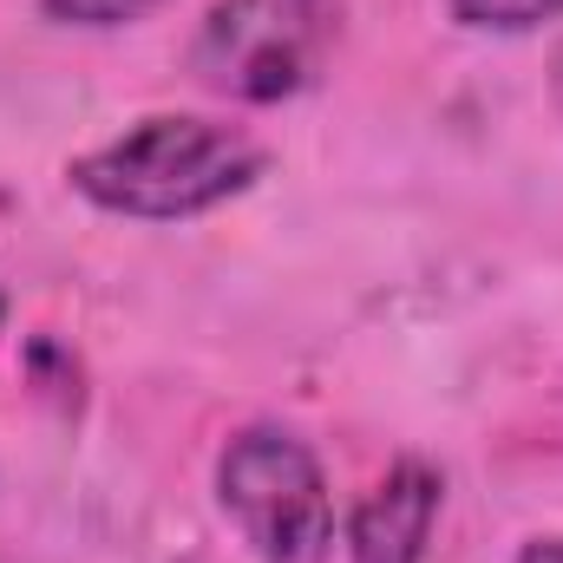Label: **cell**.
Instances as JSON below:
<instances>
[{"label": "cell", "mask_w": 563, "mask_h": 563, "mask_svg": "<svg viewBox=\"0 0 563 563\" xmlns=\"http://www.w3.org/2000/svg\"><path fill=\"white\" fill-rule=\"evenodd\" d=\"M73 190L112 217L139 223H184L203 217L230 197H243L263 177V144L236 125L190 119V112H157L139 119L112 144L73 157Z\"/></svg>", "instance_id": "6da1fadb"}, {"label": "cell", "mask_w": 563, "mask_h": 563, "mask_svg": "<svg viewBox=\"0 0 563 563\" xmlns=\"http://www.w3.org/2000/svg\"><path fill=\"white\" fill-rule=\"evenodd\" d=\"M341 0H217L190 40V73L236 106H276L321 79Z\"/></svg>", "instance_id": "7a4b0ae2"}, {"label": "cell", "mask_w": 563, "mask_h": 563, "mask_svg": "<svg viewBox=\"0 0 563 563\" xmlns=\"http://www.w3.org/2000/svg\"><path fill=\"white\" fill-rule=\"evenodd\" d=\"M217 498L236 518L243 544L263 563H328L334 498L308 439L288 426H243L217 459Z\"/></svg>", "instance_id": "3957f363"}, {"label": "cell", "mask_w": 563, "mask_h": 563, "mask_svg": "<svg viewBox=\"0 0 563 563\" xmlns=\"http://www.w3.org/2000/svg\"><path fill=\"white\" fill-rule=\"evenodd\" d=\"M439 498H445V478L426 459L387 465V478L361 498V511L347 525V563H426Z\"/></svg>", "instance_id": "277c9868"}, {"label": "cell", "mask_w": 563, "mask_h": 563, "mask_svg": "<svg viewBox=\"0 0 563 563\" xmlns=\"http://www.w3.org/2000/svg\"><path fill=\"white\" fill-rule=\"evenodd\" d=\"M445 7L472 33H531L544 20H563V0H445Z\"/></svg>", "instance_id": "5b68a950"}, {"label": "cell", "mask_w": 563, "mask_h": 563, "mask_svg": "<svg viewBox=\"0 0 563 563\" xmlns=\"http://www.w3.org/2000/svg\"><path fill=\"white\" fill-rule=\"evenodd\" d=\"M151 7L157 0H40V13L59 26H132Z\"/></svg>", "instance_id": "8992f818"}, {"label": "cell", "mask_w": 563, "mask_h": 563, "mask_svg": "<svg viewBox=\"0 0 563 563\" xmlns=\"http://www.w3.org/2000/svg\"><path fill=\"white\" fill-rule=\"evenodd\" d=\"M518 563H563V538H531L518 551Z\"/></svg>", "instance_id": "52a82bcc"}, {"label": "cell", "mask_w": 563, "mask_h": 563, "mask_svg": "<svg viewBox=\"0 0 563 563\" xmlns=\"http://www.w3.org/2000/svg\"><path fill=\"white\" fill-rule=\"evenodd\" d=\"M551 92H558V112H563V46H558V73H551Z\"/></svg>", "instance_id": "ba28073f"}, {"label": "cell", "mask_w": 563, "mask_h": 563, "mask_svg": "<svg viewBox=\"0 0 563 563\" xmlns=\"http://www.w3.org/2000/svg\"><path fill=\"white\" fill-rule=\"evenodd\" d=\"M0 321H7V295H0Z\"/></svg>", "instance_id": "9c48e42d"}]
</instances>
